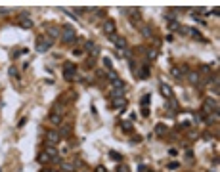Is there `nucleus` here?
Masks as SVG:
<instances>
[{
	"instance_id": "nucleus-12",
	"label": "nucleus",
	"mask_w": 220,
	"mask_h": 172,
	"mask_svg": "<svg viewBox=\"0 0 220 172\" xmlns=\"http://www.w3.org/2000/svg\"><path fill=\"white\" fill-rule=\"evenodd\" d=\"M159 90H161V94H163V98H167V100H170V98H172V90H170V86H168L167 82H161Z\"/></svg>"
},
{
	"instance_id": "nucleus-34",
	"label": "nucleus",
	"mask_w": 220,
	"mask_h": 172,
	"mask_svg": "<svg viewBox=\"0 0 220 172\" xmlns=\"http://www.w3.org/2000/svg\"><path fill=\"white\" fill-rule=\"evenodd\" d=\"M142 115H144V117H148V115H149V109H148V107H144V109H142Z\"/></svg>"
},
{
	"instance_id": "nucleus-24",
	"label": "nucleus",
	"mask_w": 220,
	"mask_h": 172,
	"mask_svg": "<svg viewBox=\"0 0 220 172\" xmlns=\"http://www.w3.org/2000/svg\"><path fill=\"white\" fill-rule=\"evenodd\" d=\"M107 79L113 82V81H117V79H119V75H117V73H115V71L111 69V71H107Z\"/></svg>"
},
{
	"instance_id": "nucleus-21",
	"label": "nucleus",
	"mask_w": 220,
	"mask_h": 172,
	"mask_svg": "<svg viewBox=\"0 0 220 172\" xmlns=\"http://www.w3.org/2000/svg\"><path fill=\"white\" fill-rule=\"evenodd\" d=\"M69 134H71V126H63L59 130V138H69Z\"/></svg>"
},
{
	"instance_id": "nucleus-6",
	"label": "nucleus",
	"mask_w": 220,
	"mask_h": 172,
	"mask_svg": "<svg viewBox=\"0 0 220 172\" xmlns=\"http://www.w3.org/2000/svg\"><path fill=\"white\" fill-rule=\"evenodd\" d=\"M19 25H21L23 29H31V27H33V19H31L29 13H21V15H19Z\"/></svg>"
},
{
	"instance_id": "nucleus-23",
	"label": "nucleus",
	"mask_w": 220,
	"mask_h": 172,
	"mask_svg": "<svg viewBox=\"0 0 220 172\" xmlns=\"http://www.w3.org/2000/svg\"><path fill=\"white\" fill-rule=\"evenodd\" d=\"M111 86H113V88H121V90H124V86H127V84H124L121 79H117V81H113V82H111Z\"/></svg>"
},
{
	"instance_id": "nucleus-10",
	"label": "nucleus",
	"mask_w": 220,
	"mask_h": 172,
	"mask_svg": "<svg viewBox=\"0 0 220 172\" xmlns=\"http://www.w3.org/2000/svg\"><path fill=\"white\" fill-rule=\"evenodd\" d=\"M84 50H86L88 54H92V57H96V56L100 54V48H98V46L94 44V42H90V40H88V42L84 44Z\"/></svg>"
},
{
	"instance_id": "nucleus-8",
	"label": "nucleus",
	"mask_w": 220,
	"mask_h": 172,
	"mask_svg": "<svg viewBox=\"0 0 220 172\" xmlns=\"http://www.w3.org/2000/svg\"><path fill=\"white\" fill-rule=\"evenodd\" d=\"M109 38H111V42L117 46L119 50H124V46H127V40H124L122 37H119V35H109Z\"/></svg>"
},
{
	"instance_id": "nucleus-36",
	"label": "nucleus",
	"mask_w": 220,
	"mask_h": 172,
	"mask_svg": "<svg viewBox=\"0 0 220 172\" xmlns=\"http://www.w3.org/2000/svg\"><path fill=\"white\" fill-rule=\"evenodd\" d=\"M10 12H12L10 8H2V10H0V13H10Z\"/></svg>"
},
{
	"instance_id": "nucleus-7",
	"label": "nucleus",
	"mask_w": 220,
	"mask_h": 172,
	"mask_svg": "<svg viewBox=\"0 0 220 172\" xmlns=\"http://www.w3.org/2000/svg\"><path fill=\"white\" fill-rule=\"evenodd\" d=\"M44 153L50 157V161H56V163H59L61 165V161L58 159V149L54 147V145H46V149H44Z\"/></svg>"
},
{
	"instance_id": "nucleus-22",
	"label": "nucleus",
	"mask_w": 220,
	"mask_h": 172,
	"mask_svg": "<svg viewBox=\"0 0 220 172\" xmlns=\"http://www.w3.org/2000/svg\"><path fill=\"white\" fill-rule=\"evenodd\" d=\"M102 61H103V67H105L107 71H111V67H113V61H111V57H103Z\"/></svg>"
},
{
	"instance_id": "nucleus-11",
	"label": "nucleus",
	"mask_w": 220,
	"mask_h": 172,
	"mask_svg": "<svg viewBox=\"0 0 220 172\" xmlns=\"http://www.w3.org/2000/svg\"><path fill=\"white\" fill-rule=\"evenodd\" d=\"M103 33L105 35H115V23L111 19H105L103 21Z\"/></svg>"
},
{
	"instance_id": "nucleus-28",
	"label": "nucleus",
	"mask_w": 220,
	"mask_h": 172,
	"mask_svg": "<svg viewBox=\"0 0 220 172\" xmlns=\"http://www.w3.org/2000/svg\"><path fill=\"white\" fill-rule=\"evenodd\" d=\"M38 161H40V163H48V161H50V157H48V155H46V153L42 151V153L38 155Z\"/></svg>"
},
{
	"instance_id": "nucleus-38",
	"label": "nucleus",
	"mask_w": 220,
	"mask_h": 172,
	"mask_svg": "<svg viewBox=\"0 0 220 172\" xmlns=\"http://www.w3.org/2000/svg\"><path fill=\"white\" fill-rule=\"evenodd\" d=\"M119 172H128V168H127V166H121V168H119Z\"/></svg>"
},
{
	"instance_id": "nucleus-17",
	"label": "nucleus",
	"mask_w": 220,
	"mask_h": 172,
	"mask_svg": "<svg viewBox=\"0 0 220 172\" xmlns=\"http://www.w3.org/2000/svg\"><path fill=\"white\" fill-rule=\"evenodd\" d=\"M50 122H52V124H56V126H58V124H61V115H58V113H50Z\"/></svg>"
},
{
	"instance_id": "nucleus-33",
	"label": "nucleus",
	"mask_w": 220,
	"mask_h": 172,
	"mask_svg": "<svg viewBox=\"0 0 220 172\" xmlns=\"http://www.w3.org/2000/svg\"><path fill=\"white\" fill-rule=\"evenodd\" d=\"M209 71H211V67H209V65H203V67H201V73H205V75H207Z\"/></svg>"
},
{
	"instance_id": "nucleus-13",
	"label": "nucleus",
	"mask_w": 220,
	"mask_h": 172,
	"mask_svg": "<svg viewBox=\"0 0 220 172\" xmlns=\"http://www.w3.org/2000/svg\"><path fill=\"white\" fill-rule=\"evenodd\" d=\"M188 81H190L192 84H199V81H201V75H199L197 71H188Z\"/></svg>"
},
{
	"instance_id": "nucleus-1",
	"label": "nucleus",
	"mask_w": 220,
	"mask_h": 172,
	"mask_svg": "<svg viewBox=\"0 0 220 172\" xmlns=\"http://www.w3.org/2000/svg\"><path fill=\"white\" fill-rule=\"evenodd\" d=\"M59 38H61V42H63V44H75L77 42V31L71 25H63V27H61Z\"/></svg>"
},
{
	"instance_id": "nucleus-39",
	"label": "nucleus",
	"mask_w": 220,
	"mask_h": 172,
	"mask_svg": "<svg viewBox=\"0 0 220 172\" xmlns=\"http://www.w3.org/2000/svg\"><path fill=\"white\" fill-rule=\"evenodd\" d=\"M96 172H105V168H103V166H98V168H96Z\"/></svg>"
},
{
	"instance_id": "nucleus-18",
	"label": "nucleus",
	"mask_w": 220,
	"mask_h": 172,
	"mask_svg": "<svg viewBox=\"0 0 220 172\" xmlns=\"http://www.w3.org/2000/svg\"><path fill=\"white\" fill-rule=\"evenodd\" d=\"M122 94H124V90H121V88H111V100L122 98Z\"/></svg>"
},
{
	"instance_id": "nucleus-19",
	"label": "nucleus",
	"mask_w": 220,
	"mask_h": 172,
	"mask_svg": "<svg viewBox=\"0 0 220 172\" xmlns=\"http://www.w3.org/2000/svg\"><path fill=\"white\" fill-rule=\"evenodd\" d=\"M155 134H157V136L167 134V126H165V124H157V126H155Z\"/></svg>"
},
{
	"instance_id": "nucleus-20",
	"label": "nucleus",
	"mask_w": 220,
	"mask_h": 172,
	"mask_svg": "<svg viewBox=\"0 0 220 172\" xmlns=\"http://www.w3.org/2000/svg\"><path fill=\"white\" fill-rule=\"evenodd\" d=\"M140 29H142L144 37H153V29H151V27H148V25H142Z\"/></svg>"
},
{
	"instance_id": "nucleus-35",
	"label": "nucleus",
	"mask_w": 220,
	"mask_h": 172,
	"mask_svg": "<svg viewBox=\"0 0 220 172\" xmlns=\"http://www.w3.org/2000/svg\"><path fill=\"white\" fill-rule=\"evenodd\" d=\"M75 166H82V161L81 159H75Z\"/></svg>"
},
{
	"instance_id": "nucleus-37",
	"label": "nucleus",
	"mask_w": 220,
	"mask_h": 172,
	"mask_svg": "<svg viewBox=\"0 0 220 172\" xmlns=\"http://www.w3.org/2000/svg\"><path fill=\"white\" fill-rule=\"evenodd\" d=\"M40 172H58V170H52V168H42Z\"/></svg>"
},
{
	"instance_id": "nucleus-30",
	"label": "nucleus",
	"mask_w": 220,
	"mask_h": 172,
	"mask_svg": "<svg viewBox=\"0 0 220 172\" xmlns=\"http://www.w3.org/2000/svg\"><path fill=\"white\" fill-rule=\"evenodd\" d=\"M10 76H18V69H15V67H10Z\"/></svg>"
},
{
	"instance_id": "nucleus-16",
	"label": "nucleus",
	"mask_w": 220,
	"mask_h": 172,
	"mask_svg": "<svg viewBox=\"0 0 220 172\" xmlns=\"http://www.w3.org/2000/svg\"><path fill=\"white\" fill-rule=\"evenodd\" d=\"M111 103H113V107H124L127 105V100L124 98H115V100H111Z\"/></svg>"
},
{
	"instance_id": "nucleus-29",
	"label": "nucleus",
	"mask_w": 220,
	"mask_h": 172,
	"mask_svg": "<svg viewBox=\"0 0 220 172\" xmlns=\"http://www.w3.org/2000/svg\"><path fill=\"white\" fill-rule=\"evenodd\" d=\"M61 170H65V172H73V165H67V163H61Z\"/></svg>"
},
{
	"instance_id": "nucleus-5",
	"label": "nucleus",
	"mask_w": 220,
	"mask_h": 172,
	"mask_svg": "<svg viewBox=\"0 0 220 172\" xmlns=\"http://www.w3.org/2000/svg\"><path fill=\"white\" fill-rule=\"evenodd\" d=\"M59 140H61L59 132H56V130H48V132H46V142H48V145H56Z\"/></svg>"
},
{
	"instance_id": "nucleus-15",
	"label": "nucleus",
	"mask_w": 220,
	"mask_h": 172,
	"mask_svg": "<svg viewBox=\"0 0 220 172\" xmlns=\"http://www.w3.org/2000/svg\"><path fill=\"white\" fill-rule=\"evenodd\" d=\"M188 33H190V35H192V37H193L195 40H201V42H205V38H203V37L199 35V31H197V29H188Z\"/></svg>"
},
{
	"instance_id": "nucleus-3",
	"label": "nucleus",
	"mask_w": 220,
	"mask_h": 172,
	"mask_svg": "<svg viewBox=\"0 0 220 172\" xmlns=\"http://www.w3.org/2000/svg\"><path fill=\"white\" fill-rule=\"evenodd\" d=\"M63 76H65V81H73L77 76V65H73L71 61H67V63L63 65Z\"/></svg>"
},
{
	"instance_id": "nucleus-26",
	"label": "nucleus",
	"mask_w": 220,
	"mask_h": 172,
	"mask_svg": "<svg viewBox=\"0 0 220 172\" xmlns=\"http://www.w3.org/2000/svg\"><path fill=\"white\" fill-rule=\"evenodd\" d=\"M121 126H122V130H124V132H132V124H130L128 120H124Z\"/></svg>"
},
{
	"instance_id": "nucleus-14",
	"label": "nucleus",
	"mask_w": 220,
	"mask_h": 172,
	"mask_svg": "<svg viewBox=\"0 0 220 172\" xmlns=\"http://www.w3.org/2000/svg\"><path fill=\"white\" fill-rule=\"evenodd\" d=\"M167 25H168V31H172V33H174V31H180V23L174 17H168L167 19Z\"/></svg>"
},
{
	"instance_id": "nucleus-4",
	"label": "nucleus",
	"mask_w": 220,
	"mask_h": 172,
	"mask_svg": "<svg viewBox=\"0 0 220 172\" xmlns=\"http://www.w3.org/2000/svg\"><path fill=\"white\" fill-rule=\"evenodd\" d=\"M188 71H190V69H188L186 65H174L170 69V75L174 76V79H182L184 75H188Z\"/></svg>"
},
{
	"instance_id": "nucleus-31",
	"label": "nucleus",
	"mask_w": 220,
	"mask_h": 172,
	"mask_svg": "<svg viewBox=\"0 0 220 172\" xmlns=\"http://www.w3.org/2000/svg\"><path fill=\"white\" fill-rule=\"evenodd\" d=\"M176 168H180L178 163H170V165H168V170H176Z\"/></svg>"
},
{
	"instance_id": "nucleus-2",
	"label": "nucleus",
	"mask_w": 220,
	"mask_h": 172,
	"mask_svg": "<svg viewBox=\"0 0 220 172\" xmlns=\"http://www.w3.org/2000/svg\"><path fill=\"white\" fill-rule=\"evenodd\" d=\"M52 44H54V38H50V37H40L38 42H37V52H46V50H50Z\"/></svg>"
},
{
	"instance_id": "nucleus-32",
	"label": "nucleus",
	"mask_w": 220,
	"mask_h": 172,
	"mask_svg": "<svg viewBox=\"0 0 220 172\" xmlns=\"http://www.w3.org/2000/svg\"><path fill=\"white\" fill-rule=\"evenodd\" d=\"M148 103H149V96H144V98H142V105L148 107Z\"/></svg>"
},
{
	"instance_id": "nucleus-9",
	"label": "nucleus",
	"mask_w": 220,
	"mask_h": 172,
	"mask_svg": "<svg viewBox=\"0 0 220 172\" xmlns=\"http://www.w3.org/2000/svg\"><path fill=\"white\" fill-rule=\"evenodd\" d=\"M46 35H48L50 38H58L61 35V29L56 27V25H46Z\"/></svg>"
},
{
	"instance_id": "nucleus-25",
	"label": "nucleus",
	"mask_w": 220,
	"mask_h": 172,
	"mask_svg": "<svg viewBox=\"0 0 220 172\" xmlns=\"http://www.w3.org/2000/svg\"><path fill=\"white\" fill-rule=\"evenodd\" d=\"M109 155H111V159L113 161H122V155L117 153V151H109Z\"/></svg>"
},
{
	"instance_id": "nucleus-27",
	"label": "nucleus",
	"mask_w": 220,
	"mask_h": 172,
	"mask_svg": "<svg viewBox=\"0 0 220 172\" xmlns=\"http://www.w3.org/2000/svg\"><path fill=\"white\" fill-rule=\"evenodd\" d=\"M146 56H148V59L151 61V59H155V57H157V50H148V52H146Z\"/></svg>"
}]
</instances>
